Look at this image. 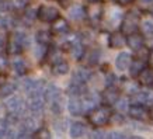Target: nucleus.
<instances>
[{
  "instance_id": "f257e3e1",
  "label": "nucleus",
  "mask_w": 153,
  "mask_h": 139,
  "mask_svg": "<svg viewBox=\"0 0 153 139\" xmlns=\"http://www.w3.org/2000/svg\"><path fill=\"white\" fill-rule=\"evenodd\" d=\"M111 118H112L111 108H110V106H107V104L96 107L94 110H91V111L88 112V115H87L88 122L93 126H96V128H101V126L107 125L111 121Z\"/></svg>"
},
{
  "instance_id": "f03ea898",
  "label": "nucleus",
  "mask_w": 153,
  "mask_h": 139,
  "mask_svg": "<svg viewBox=\"0 0 153 139\" xmlns=\"http://www.w3.org/2000/svg\"><path fill=\"white\" fill-rule=\"evenodd\" d=\"M4 107L7 110V112L10 114V117L13 118V121H19L28 108L27 103L24 101L20 96H17V94H11L9 97H6Z\"/></svg>"
},
{
  "instance_id": "7ed1b4c3",
  "label": "nucleus",
  "mask_w": 153,
  "mask_h": 139,
  "mask_svg": "<svg viewBox=\"0 0 153 139\" xmlns=\"http://www.w3.org/2000/svg\"><path fill=\"white\" fill-rule=\"evenodd\" d=\"M140 20H142L140 19V14L136 10H129L128 13L124 14V17L121 20V31L125 35H129L132 33L139 31Z\"/></svg>"
},
{
  "instance_id": "20e7f679",
  "label": "nucleus",
  "mask_w": 153,
  "mask_h": 139,
  "mask_svg": "<svg viewBox=\"0 0 153 139\" xmlns=\"http://www.w3.org/2000/svg\"><path fill=\"white\" fill-rule=\"evenodd\" d=\"M9 54L19 55L28 46V37L21 31L13 33L9 38Z\"/></svg>"
},
{
  "instance_id": "39448f33",
  "label": "nucleus",
  "mask_w": 153,
  "mask_h": 139,
  "mask_svg": "<svg viewBox=\"0 0 153 139\" xmlns=\"http://www.w3.org/2000/svg\"><path fill=\"white\" fill-rule=\"evenodd\" d=\"M128 115L136 121H150V108L143 104L138 103H131Z\"/></svg>"
},
{
  "instance_id": "423d86ee",
  "label": "nucleus",
  "mask_w": 153,
  "mask_h": 139,
  "mask_svg": "<svg viewBox=\"0 0 153 139\" xmlns=\"http://www.w3.org/2000/svg\"><path fill=\"white\" fill-rule=\"evenodd\" d=\"M45 103L47 101H45V97H44V93L42 94H33V96H30V100L27 103L28 110L34 117H39L41 112L44 111Z\"/></svg>"
},
{
  "instance_id": "0eeeda50",
  "label": "nucleus",
  "mask_w": 153,
  "mask_h": 139,
  "mask_svg": "<svg viewBox=\"0 0 153 139\" xmlns=\"http://www.w3.org/2000/svg\"><path fill=\"white\" fill-rule=\"evenodd\" d=\"M38 19L44 23H53L56 19H59V10L53 6L42 4L38 9Z\"/></svg>"
},
{
  "instance_id": "6e6552de",
  "label": "nucleus",
  "mask_w": 153,
  "mask_h": 139,
  "mask_svg": "<svg viewBox=\"0 0 153 139\" xmlns=\"http://www.w3.org/2000/svg\"><path fill=\"white\" fill-rule=\"evenodd\" d=\"M131 101L143 104V106H153V90L148 87V90H138L134 96H131Z\"/></svg>"
},
{
  "instance_id": "1a4fd4ad",
  "label": "nucleus",
  "mask_w": 153,
  "mask_h": 139,
  "mask_svg": "<svg viewBox=\"0 0 153 139\" xmlns=\"http://www.w3.org/2000/svg\"><path fill=\"white\" fill-rule=\"evenodd\" d=\"M120 97H121V93L118 88L114 87V86H107V88L102 91L101 100L107 106H115V103L120 100Z\"/></svg>"
},
{
  "instance_id": "9d476101",
  "label": "nucleus",
  "mask_w": 153,
  "mask_h": 139,
  "mask_svg": "<svg viewBox=\"0 0 153 139\" xmlns=\"http://www.w3.org/2000/svg\"><path fill=\"white\" fill-rule=\"evenodd\" d=\"M126 45L129 46L134 52L139 51L145 46V35H142L139 31L126 35Z\"/></svg>"
},
{
  "instance_id": "9b49d317",
  "label": "nucleus",
  "mask_w": 153,
  "mask_h": 139,
  "mask_svg": "<svg viewBox=\"0 0 153 139\" xmlns=\"http://www.w3.org/2000/svg\"><path fill=\"white\" fill-rule=\"evenodd\" d=\"M82 100H83V107H84V112H90L91 110H94L96 107H98L100 104V96L97 93H84L82 96Z\"/></svg>"
},
{
  "instance_id": "f8f14e48",
  "label": "nucleus",
  "mask_w": 153,
  "mask_h": 139,
  "mask_svg": "<svg viewBox=\"0 0 153 139\" xmlns=\"http://www.w3.org/2000/svg\"><path fill=\"white\" fill-rule=\"evenodd\" d=\"M132 55H131L129 52H125L122 51L120 52L115 58V66L117 69L121 70V72H124V70H129V66L132 63Z\"/></svg>"
},
{
  "instance_id": "ddd939ff",
  "label": "nucleus",
  "mask_w": 153,
  "mask_h": 139,
  "mask_svg": "<svg viewBox=\"0 0 153 139\" xmlns=\"http://www.w3.org/2000/svg\"><path fill=\"white\" fill-rule=\"evenodd\" d=\"M146 66H148V59H145V58H142V56H136V58H134V59H132V63H131V66H129L131 76L135 77V79H138V76L140 74V72H142Z\"/></svg>"
},
{
  "instance_id": "4468645a",
  "label": "nucleus",
  "mask_w": 153,
  "mask_h": 139,
  "mask_svg": "<svg viewBox=\"0 0 153 139\" xmlns=\"http://www.w3.org/2000/svg\"><path fill=\"white\" fill-rule=\"evenodd\" d=\"M68 111L72 115H82V114H84L82 97H70L69 103H68Z\"/></svg>"
},
{
  "instance_id": "2eb2a0df",
  "label": "nucleus",
  "mask_w": 153,
  "mask_h": 139,
  "mask_svg": "<svg viewBox=\"0 0 153 139\" xmlns=\"http://www.w3.org/2000/svg\"><path fill=\"white\" fill-rule=\"evenodd\" d=\"M138 83L145 86V87H150L153 88V68L152 66H146L140 74L138 76Z\"/></svg>"
},
{
  "instance_id": "dca6fc26",
  "label": "nucleus",
  "mask_w": 153,
  "mask_h": 139,
  "mask_svg": "<svg viewBox=\"0 0 153 139\" xmlns=\"http://www.w3.org/2000/svg\"><path fill=\"white\" fill-rule=\"evenodd\" d=\"M69 45H70V55H72V58L76 60L82 59L84 56V46H83V44L80 42L79 38H73V39L69 42Z\"/></svg>"
},
{
  "instance_id": "f3484780",
  "label": "nucleus",
  "mask_w": 153,
  "mask_h": 139,
  "mask_svg": "<svg viewBox=\"0 0 153 139\" xmlns=\"http://www.w3.org/2000/svg\"><path fill=\"white\" fill-rule=\"evenodd\" d=\"M108 44H110V46L114 48V49H120V48H122L124 45H126V35L122 33V31H120V33H112L111 35H110Z\"/></svg>"
},
{
  "instance_id": "a211bd4d",
  "label": "nucleus",
  "mask_w": 153,
  "mask_h": 139,
  "mask_svg": "<svg viewBox=\"0 0 153 139\" xmlns=\"http://www.w3.org/2000/svg\"><path fill=\"white\" fill-rule=\"evenodd\" d=\"M102 16V7L100 6V1L97 3H91V6L87 9V17L91 23H98Z\"/></svg>"
},
{
  "instance_id": "6ab92c4d",
  "label": "nucleus",
  "mask_w": 153,
  "mask_h": 139,
  "mask_svg": "<svg viewBox=\"0 0 153 139\" xmlns=\"http://www.w3.org/2000/svg\"><path fill=\"white\" fill-rule=\"evenodd\" d=\"M90 79H91V70L86 69V68H80V69H77L73 73L72 82H76V83H80V84H86Z\"/></svg>"
},
{
  "instance_id": "aec40b11",
  "label": "nucleus",
  "mask_w": 153,
  "mask_h": 139,
  "mask_svg": "<svg viewBox=\"0 0 153 139\" xmlns=\"http://www.w3.org/2000/svg\"><path fill=\"white\" fill-rule=\"evenodd\" d=\"M11 66H13L14 72L17 74H20V76H23V74L27 73L28 70V63L27 60L24 59V58H21V56H17V58H14L13 60H11Z\"/></svg>"
},
{
  "instance_id": "412c9836",
  "label": "nucleus",
  "mask_w": 153,
  "mask_h": 139,
  "mask_svg": "<svg viewBox=\"0 0 153 139\" xmlns=\"http://www.w3.org/2000/svg\"><path fill=\"white\" fill-rule=\"evenodd\" d=\"M68 31H69V24L66 23V20L59 17L52 23V33L55 35H65Z\"/></svg>"
},
{
  "instance_id": "4be33fe9",
  "label": "nucleus",
  "mask_w": 153,
  "mask_h": 139,
  "mask_svg": "<svg viewBox=\"0 0 153 139\" xmlns=\"http://www.w3.org/2000/svg\"><path fill=\"white\" fill-rule=\"evenodd\" d=\"M62 94L60 93V88L58 87V86H55V84H48L47 87H45V90H44V97H45V101L51 104L55 98H58Z\"/></svg>"
},
{
  "instance_id": "5701e85b",
  "label": "nucleus",
  "mask_w": 153,
  "mask_h": 139,
  "mask_svg": "<svg viewBox=\"0 0 153 139\" xmlns=\"http://www.w3.org/2000/svg\"><path fill=\"white\" fill-rule=\"evenodd\" d=\"M87 16V10L82 4H73L69 9V17L73 20H82Z\"/></svg>"
},
{
  "instance_id": "b1692460",
  "label": "nucleus",
  "mask_w": 153,
  "mask_h": 139,
  "mask_svg": "<svg viewBox=\"0 0 153 139\" xmlns=\"http://www.w3.org/2000/svg\"><path fill=\"white\" fill-rule=\"evenodd\" d=\"M84 93H86V88H84V84L76 83V82H72L68 87V94L70 97H82Z\"/></svg>"
},
{
  "instance_id": "393cba45",
  "label": "nucleus",
  "mask_w": 153,
  "mask_h": 139,
  "mask_svg": "<svg viewBox=\"0 0 153 139\" xmlns=\"http://www.w3.org/2000/svg\"><path fill=\"white\" fill-rule=\"evenodd\" d=\"M86 132H87V129L82 122H73L70 125V136L72 138H83Z\"/></svg>"
},
{
  "instance_id": "a878e982",
  "label": "nucleus",
  "mask_w": 153,
  "mask_h": 139,
  "mask_svg": "<svg viewBox=\"0 0 153 139\" xmlns=\"http://www.w3.org/2000/svg\"><path fill=\"white\" fill-rule=\"evenodd\" d=\"M68 72H69V63L65 60H58L52 66V73L56 74V76H63Z\"/></svg>"
},
{
  "instance_id": "bb28decb",
  "label": "nucleus",
  "mask_w": 153,
  "mask_h": 139,
  "mask_svg": "<svg viewBox=\"0 0 153 139\" xmlns=\"http://www.w3.org/2000/svg\"><path fill=\"white\" fill-rule=\"evenodd\" d=\"M63 108H65V100H63V96L60 94L59 97L55 98V100L51 103V110L55 115H59V114H62Z\"/></svg>"
},
{
  "instance_id": "cd10ccee",
  "label": "nucleus",
  "mask_w": 153,
  "mask_h": 139,
  "mask_svg": "<svg viewBox=\"0 0 153 139\" xmlns=\"http://www.w3.org/2000/svg\"><path fill=\"white\" fill-rule=\"evenodd\" d=\"M35 39H37L38 44H44V45H49L52 41V35L49 31H38L37 35H35Z\"/></svg>"
},
{
  "instance_id": "c85d7f7f",
  "label": "nucleus",
  "mask_w": 153,
  "mask_h": 139,
  "mask_svg": "<svg viewBox=\"0 0 153 139\" xmlns=\"http://www.w3.org/2000/svg\"><path fill=\"white\" fill-rule=\"evenodd\" d=\"M16 90V86L13 83H3L0 86V98H4L11 96Z\"/></svg>"
},
{
  "instance_id": "c756f323",
  "label": "nucleus",
  "mask_w": 153,
  "mask_h": 139,
  "mask_svg": "<svg viewBox=\"0 0 153 139\" xmlns=\"http://www.w3.org/2000/svg\"><path fill=\"white\" fill-rule=\"evenodd\" d=\"M47 54H48V46L44 45V44H38V46L34 48V55H35V58L38 60L42 59V58H47Z\"/></svg>"
},
{
  "instance_id": "7c9ffc66",
  "label": "nucleus",
  "mask_w": 153,
  "mask_h": 139,
  "mask_svg": "<svg viewBox=\"0 0 153 139\" xmlns=\"http://www.w3.org/2000/svg\"><path fill=\"white\" fill-rule=\"evenodd\" d=\"M140 28H142L143 34L153 33V19L152 17H148V19L140 20Z\"/></svg>"
},
{
  "instance_id": "2f4dec72",
  "label": "nucleus",
  "mask_w": 153,
  "mask_h": 139,
  "mask_svg": "<svg viewBox=\"0 0 153 139\" xmlns=\"http://www.w3.org/2000/svg\"><path fill=\"white\" fill-rule=\"evenodd\" d=\"M129 106L131 103L126 100V98H121L115 103V108L118 110V112H128V110H129Z\"/></svg>"
},
{
  "instance_id": "473e14b6",
  "label": "nucleus",
  "mask_w": 153,
  "mask_h": 139,
  "mask_svg": "<svg viewBox=\"0 0 153 139\" xmlns=\"http://www.w3.org/2000/svg\"><path fill=\"white\" fill-rule=\"evenodd\" d=\"M124 83H125V87H124V88H125V91L129 93L131 96H134V94L138 91V90H140L139 86H138L136 83H134V82H126V80H125Z\"/></svg>"
},
{
  "instance_id": "72a5a7b5",
  "label": "nucleus",
  "mask_w": 153,
  "mask_h": 139,
  "mask_svg": "<svg viewBox=\"0 0 153 139\" xmlns=\"http://www.w3.org/2000/svg\"><path fill=\"white\" fill-rule=\"evenodd\" d=\"M33 138H45V139H49L51 138V132L47 129V128H39L34 132V136Z\"/></svg>"
},
{
  "instance_id": "f704fd0d",
  "label": "nucleus",
  "mask_w": 153,
  "mask_h": 139,
  "mask_svg": "<svg viewBox=\"0 0 153 139\" xmlns=\"http://www.w3.org/2000/svg\"><path fill=\"white\" fill-rule=\"evenodd\" d=\"M9 128H10L9 121L7 120H0V138H6Z\"/></svg>"
},
{
  "instance_id": "c9c22d12",
  "label": "nucleus",
  "mask_w": 153,
  "mask_h": 139,
  "mask_svg": "<svg viewBox=\"0 0 153 139\" xmlns=\"http://www.w3.org/2000/svg\"><path fill=\"white\" fill-rule=\"evenodd\" d=\"M66 120H58L55 121V124H53V126H55V129L58 134H63L66 131Z\"/></svg>"
},
{
  "instance_id": "e433bc0d",
  "label": "nucleus",
  "mask_w": 153,
  "mask_h": 139,
  "mask_svg": "<svg viewBox=\"0 0 153 139\" xmlns=\"http://www.w3.org/2000/svg\"><path fill=\"white\" fill-rule=\"evenodd\" d=\"M11 9H13V3L10 0H0V11L1 13L10 11Z\"/></svg>"
},
{
  "instance_id": "4c0bfd02",
  "label": "nucleus",
  "mask_w": 153,
  "mask_h": 139,
  "mask_svg": "<svg viewBox=\"0 0 153 139\" xmlns=\"http://www.w3.org/2000/svg\"><path fill=\"white\" fill-rule=\"evenodd\" d=\"M145 46H148L150 51H153V33L145 34Z\"/></svg>"
},
{
  "instance_id": "58836bf2",
  "label": "nucleus",
  "mask_w": 153,
  "mask_h": 139,
  "mask_svg": "<svg viewBox=\"0 0 153 139\" xmlns=\"http://www.w3.org/2000/svg\"><path fill=\"white\" fill-rule=\"evenodd\" d=\"M105 138H111V139H122V138H126L125 135L122 134V132H118V131H111V132H108Z\"/></svg>"
},
{
  "instance_id": "ea45409f",
  "label": "nucleus",
  "mask_w": 153,
  "mask_h": 139,
  "mask_svg": "<svg viewBox=\"0 0 153 139\" xmlns=\"http://www.w3.org/2000/svg\"><path fill=\"white\" fill-rule=\"evenodd\" d=\"M114 83H115V76H114V73H108V74H107L105 84H107V86H114Z\"/></svg>"
},
{
  "instance_id": "a19ab883",
  "label": "nucleus",
  "mask_w": 153,
  "mask_h": 139,
  "mask_svg": "<svg viewBox=\"0 0 153 139\" xmlns=\"http://www.w3.org/2000/svg\"><path fill=\"white\" fill-rule=\"evenodd\" d=\"M6 38L3 35H0V55H3L6 51Z\"/></svg>"
},
{
  "instance_id": "79ce46f5",
  "label": "nucleus",
  "mask_w": 153,
  "mask_h": 139,
  "mask_svg": "<svg viewBox=\"0 0 153 139\" xmlns=\"http://www.w3.org/2000/svg\"><path fill=\"white\" fill-rule=\"evenodd\" d=\"M105 136H107V134L104 131H94V132H91L90 138H105Z\"/></svg>"
},
{
  "instance_id": "37998d69",
  "label": "nucleus",
  "mask_w": 153,
  "mask_h": 139,
  "mask_svg": "<svg viewBox=\"0 0 153 139\" xmlns=\"http://www.w3.org/2000/svg\"><path fill=\"white\" fill-rule=\"evenodd\" d=\"M114 1L120 6H128V4H132L135 0H114Z\"/></svg>"
},
{
  "instance_id": "c03bdc74",
  "label": "nucleus",
  "mask_w": 153,
  "mask_h": 139,
  "mask_svg": "<svg viewBox=\"0 0 153 139\" xmlns=\"http://www.w3.org/2000/svg\"><path fill=\"white\" fill-rule=\"evenodd\" d=\"M6 68H7V60L4 58H1V55H0V70H4Z\"/></svg>"
},
{
  "instance_id": "a18cd8bd",
  "label": "nucleus",
  "mask_w": 153,
  "mask_h": 139,
  "mask_svg": "<svg viewBox=\"0 0 153 139\" xmlns=\"http://www.w3.org/2000/svg\"><path fill=\"white\" fill-rule=\"evenodd\" d=\"M148 65L153 68V51L149 52V58H148Z\"/></svg>"
},
{
  "instance_id": "49530a36",
  "label": "nucleus",
  "mask_w": 153,
  "mask_h": 139,
  "mask_svg": "<svg viewBox=\"0 0 153 139\" xmlns=\"http://www.w3.org/2000/svg\"><path fill=\"white\" fill-rule=\"evenodd\" d=\"M6 21H7V20L4 19V17H1V16H0V28H3L6 25Z\"/></svg>"
},
{
  "instance_id": "de8ad7c7",
  "label": "nucleus",
  "mask_w": 153,
  "mask_h": 139,
  "mask_svg": "<svg viewBox=\"0 0 153 139\" xmlns=\"http://www.w3.org/2000/svg\"><path fill=\"white\" fill-rule=\"evenodd\" d=\"M150 122L153 124V106H152V108H150Z\"/></svg>"
},
{
  "instance_id": "09e8293b",
  "label": "nucleus",
  "mask_w": 153,
  "mask_h": 139,
  "mask_svg": "<svg viewBox=\"0 0 153 139\" xmlns=\"http://www.w3.org/2000/svg\"><path fill=\"white\" fill-rule=\"evenodd\" d=\"M140 1H143V3H148V4H149V3H153V0H140Z\"/></svg>"
},
{
  "instance_id": "8fccbe9b",
  "label": "nucleus",
  "mask_w": 153,
  "mask_h": 139,
  "mask_svg": "<svg viewBox=\"0 0 153 139\" xmlns=\"http://www.w3.org/2000/svg\"><path fill=\"white\" fill-rule=\"evenodd\" d=\"M4 83V82H3V76H1V74H0V86H1V84Z\"/></svg>"
},
{
  "instance_id": "3c124183",
  "label": "nucleus",
  "mask_w": 153,
  "mask_h": 139,
  "mask_svg": "<svg viewBox=\"0 0 153 139\" xmlns=\"http://www.w3.org/2000/svg\"><path fill=\"white\" fill-rule=\"evenodd\" d=\"M90 3H97V1H100V0H88Z\"/></svg>"
}]
</instances>
